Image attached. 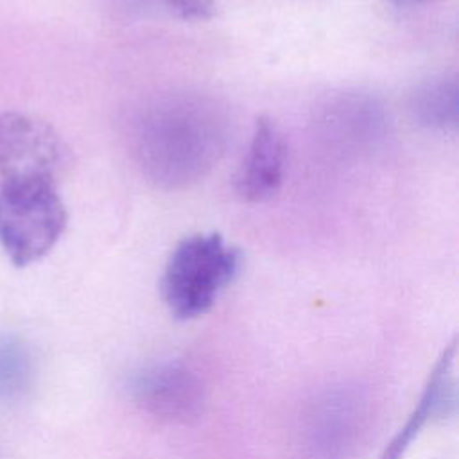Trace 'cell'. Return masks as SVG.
I'll return each mask as SVG.
<instances>
[{
    "mask_svg": "<svg viewBox=\"0 0 459 459\" xmlns=\"http://www.w3.org/2000/svg\"><path fill=\"white\" fill-rule=\"evenodd\" d=\"M394 5H402V7H416V5H425L430 4L434 0H389Z\"/></svg>",
    "mask_w": 459,
    "mask_h": 459,
    "instance_id": "cell-10",
    "label": "cell"
},
{
    "mask_svg": "<svg viewBox=\"0 0 459 459\" xmlns=\"http://www.w3.org/2000/svg\"><path fill=\"white\" fill-rule=\"evenodd\" d=\"M57 185L0 181V246L16 267L43 258L66 228Z\"/></svg>",
    "mask_w": 459,
    "mask_h": 459,
    "instance_id": "cell-3",
    "label": "cell"
},
{
    "mask_svg": "<svg viewBox=\"0 0 459 459\" xmlns=\"http://www.w3.org/2000/svg\"><path fill=\"white\" fill-rule=\"evenodd\" d=\"M285 163L287 145L281 129L267 117L258 118L235 174L237 194L249 203L271 199L283 183Z\"/></svg>",
    "mask_w": 459,
    "mask_h": 459,
    "instance_id": "cell-5",
    "label": "cell"
},
{
    "mask_svg": "<svg viewBox=\"0 0 459 459\" xmlns=\"http://www.w3.org/2000/svg\"><path fill=\"white\" fill-rule=\"evenodd\" d=\"M240 267V253L219 233H195L183 238L170 253L161 294L179 319H194L212 308Z\"/></svg>",
    "mask_w": 459,
    "mask_h": 459,
    "instance_id": "cell-2",
    "label": "cell"
},
{
    "mask_svg": "<svg viewBox=\"0 0 459 459\" xmlns=\"http://www.w3.org/2000/svg\"><path fill=\"white\" fill-rule=\"evenodd\" d=\"M68 165L70 151L47 122L16 111L0 113V181L57 185Z\"/></svg>",
    "mask_w": 459,
    "mask_h": 459,
    "instance_id": "cell-4",
    "label": "cell"
},
{
    "mask_svg": "<svg viewBox=\"0 0 459 459\" xmlns=\"http://www.w3.org/2000/svg\"><path fill=\"white\" fill-rule=\"evenodd\" d=\"M136 122L138 160L152 179L169 186L201 178L217 161L226 140L219 109L197 97L152 104Z\"/></svg>",
    "mask_w": 459,
    "mask_h": 459,
    "instance_id": "cell-1",
    "label": "cell"
},
{
    "mask_svg": "<svg viewBox=\"0 0 459 459\" xmlns=\"http://www.w3.org/2000/svg\"><path fill=\"white\" fill-rule=\"evenodd\" d=\"M167 7L185 20H206L213 16L217 0H167Z\"/></svg>",
    "mask_w": 459,
    "mask_h": 459,
    "instance_id": "cell-9",
    "label": "cell"
},
{
    "mask_svg": "<svg viewBox=\"0 0 459 459\" xmlns=\"http://www.w3.org/2000/svg\"><path fill=\"white\" fill-rule=\"evenodd\" d=\"M416 115L432 127L455 126L457 88L454 79H437L423 84L414 97Z\"/></svg>",
    "mask_w": 459,
    "mask_h": 459,
    "instance_id": "cell-7",
    "label": "cell"
},
{
    "mask_svg": "<svg viewBox=\"0 0 459 459\" xmlns=\"http://www.w3.org/2000/svg\"><path fill=\"white\" fill-rule=\"evenodd\" d=\"M136 400L161 418H188L201 403L197 378L181 364H158L138 375L134 382Z\"/></svg>",
    "mask_w": 459,
    "mask_h": 459,
    "instance_id": "cell-6",
    "label": "cell"
},
{
    "mask_svg": "<svg viewBox=\"0 0 459 459\" xmlns=\"http://www.w3.org/2000/svg\"><path fill=\"white\" fill-rule=\"evenodd\" d=\"M30 380V357L14 337H0V396L20 394Z\"/></svg>",
    "mask_w": 459,
    "mask_h": 459,
    "instance_id": "cell-8",
    "label": "cell"
}]
</instances>
